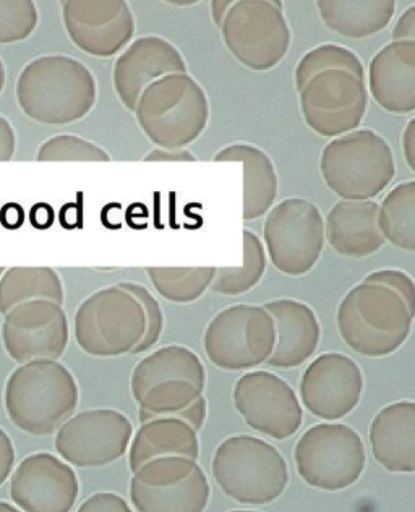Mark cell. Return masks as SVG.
Returning a JSON list of instances; mask_svg holds the SVG:
<instances>
[{
    "label": "cell",
    "instance_id": "obj_23",
    "mask_svg": "<svg viewBox=\"0 0 415 512\" xmlns=\"http://www.w3.org/2000/svg\"><path fill=\"white\" fill-rule=\"evenodd\" d=\"M375 461L393 474L415 470V402L399 401L383 407L370 425Z\"/></svg>",
    "mask_w": 415,
    "mask_h": 512
},
{
    "label": "cell",
    "instance_id": "obj_27",
    "mask_svg": "<svg viewBox=\"0 0 415 512\" xmlns=\"http://www.w3.org/2000/svg\"><path fill=\"white\" fill-rule=\"evenodd\" d=\"M205 389L187 380L163 381L138 397L140 423L155 419H179L200 431L205 425L208 404Z\"/></svg>",
    "mask_w": 415,
    "mask_h": 512
},
{
    "label": "cell",
    "instance_id": "obj_46",
    "mask_svg": "<svg viewBox=\"0 0 415 512\" xmlns=\"http://www.w3.org/2000/svg\"><path fill=\"white\" fill-rule=\"evenodd\" d=\"M415 119L409 120L406 125V130L403 132V150L406 156L407 166L411 167L412 171L415 169L414 153H415Z\"/></svg>",
    "mask_w": 415,
    "mask_h": 512
},
{
    "label": "cell",
    "instance_id": "obj_26",
    "mask_svg": "<svg viewBox=\"0 0 415 512\" xmlns=\"http://www.w3.org/2000/svg\"><path fill=\"white\" fill-rule=\"evenodd\" d=\"M187 457L197 461L200 456L198 431L179 419H155L140 423L130 441L129 467L137 472L146 462L159 457Z\"/></svg>",
    "mask_w": 415,
    "mask_h": 512
},
{
    "label": "cell",
    "instance_id": "obj_12",
    "mask_svg": "<svg viewBox=\"0 0 415 512\" xmlns=\"http://www.w3.org/2000/svg\"><path fill=\"white\" fill-rule=\"evenodd\" d=\"M210 496L205 470L187 457L146 462L130 480V500L137 512H205Z\"/></svg>",
    "mask_w": 415,
    "mask_h": 512
},
{
    "label": "cell",
    "instance_id": "obj_30",
    "mask_svg": "<svg viewBox=\"0 0 415 512\" xmlns=\"http://www.w3.org/2000/svg\"><path fill=\"white\" fill-rule=\"evenodd\" d=\"M33 300L64 305L65 291L56 269L46 266H17L5 269L0 278V313Z\"/></svg>",
    "mask_w": 415,
    "mask_h": 512
},
{
    "label": "cell",
    "instance_id": "obj_18",
    "mask_svg": "<svg viewBox=\"0 0 415 512\" xmlns=\"http://www.w3.org/2000/svg\"><path fill=\"white\" fill-rule=\"evenodd\" d=\"M62 20L70 41L93 57H114L135 35V18L124 0H69Z\"/></svg>",
    "mask_w": 415,
    "mask_h": 512
},
{
    "label": "cell",
    "instance_id": "obj_17",
    "mask_svg": "<svg viewBox=\"0 0 415 512\" xmlns=\"http://www.w3.org/2000/svg\"><path fill=\"white\" fill-rule=\"evenodd\" d=\"M364 375L356 360L326 352L305 368L300 380V404L325 422L344 419L359 406Z\"/></svg>",
    "mask_w": 415,
    "mask_h": 512
},
{
    "label": "cell",
    "instance_id": "obj_34",
    "mask_svg": "<svg viewBox=\"0 0 415 512\" xmlns=\"http://www.w3.org/2000/svg\"><path fill=\"white\" fill-rule=\"evenodd\" d=\"M330 70H343L365 80L364 64L351 49L339 44H321L307 52L297 64L294 73L297 91L302 90L318 73Z\"/></svg>",
    "mask_w": 415,
    "mask_h": 512
},
{
    "label": "cell",
    "instance_id": "obj_15",
    "mask_svg": "<svg viewBox=\"0 0 415 512\" xmlns=\"http://www.w3.org/2000/svg\"><path fill=\"white\" fill-rule=\"evenodd\" d=\"M234 406L245 423L261 435L283 441L296 435L304 410L291 384L271 372H249L234 386Z\"/></svg>",
    "mask_w": 415,
    "mask_h": 512
},
{
    "label": "cell",
    "instance_id": "obj_6",
    "mask_svg": "<svg viewBox=\"0 0 415 512\" xmlns=\"http://www.w3.org/2000/svg\"><path fill=\"white\" fill-rule=\"evenodd\" d=\"M211 470L224 495L247 506L273 503L289 485L283 454L255 436L224 440L214 451Z\"/></svg>",
    "mask_w": 415,
    "mask_h": 512
},
{
    "label": "cell",
    "instance_id": "obj_32",
    "mask_svg": "<svg viewBox=\"0 0 415 512\" xmlns=\"http://www.w3.org/2000/svg\"><path fill=\"white\" fill-rule=\"evenodd\" d=\"M266 271V252L255 232L244 231V261L236 268H216L211 291L221 295H240L260 284Z\"/></svg>",
    "mask_w": 415,
    "mask_h": 512
},
{
    "label": "cell",
    "instance_id": "obj_48",
    "mask_svg": "<svg viewBox=\"0 0 415 512\" xmlns=\"http://www.w3.org/2000/svg\"><path fill=\"white\" fill-rule=\"evenodd\" d=\"M5 80H7V70H5L4 60L0 57V93L4 91Z\"/></svg>",
    "mask_w": 415,
    "mask_h": 512
},
{
    "label": "cell",
    "instance_id": "obj_50",
    "mask_svg": "<svg viewBox=\"0 0 415 512\" xmlns=\"http://www.w3.org/2000/svg\"><path fill=\"white\" fill-rule=\"evenodd\" d=\"M5 269H7V268H0V278H2V274L5 273Z\"/></svg>",
    "mask_w": 415,
    "mask_h": 512
},
{
    "label": "cell",
    "instance_id": "obj_21",
    "mask_svg": "<svg viewBox=\"0 0 415 512\" xmlns=\"http://www.w3.org/2000/svg\"><path fill=\"white\" fill-rule=\"evenodd\" d=\"M263 308L270 313L276 329V344L266 363L291 370L312 359L321 338L320 321L313 308L294 299L271 300Z\"/></svg>",
    "mask_w": 415,
    "mask_h": 512
},
{
    "label": "cell",
    "instance_id": "obj_2",
    "mask_svg": "<svg viewBox=\"0 0 415 512\" xmlns=\"http://www.w3.org/2000/svg\"><path fill=\"white\" fill-rule=\"evenodd\" d=\"M80 391L69 368L59 360H36L13 370L4 391L10 422L28 435L56 433L75 414Z\"/></svg>",
    "mask_w": 415,
    "mask_h": 512
},
{
    "label": "cell",
    "instance_id": "obj_36",
    "mask_svg": "<svg viewBox=\"0 0 415 512\" xmlns=\"http://www.w3.org/2000/svg\"><path fill=\"white\" fill-rule=\"evenodd\" d=\"M39 15L31 0H2L0 2V44L25 41L35 33Z\"/></svg>",
    "mask_w": 415,
    "mask_h": 512
},
{
    "label": "cell",
    "instance_id": "obj_24",
    "mask_svg": "<svg viewBox=\"0 0 415 512\" xmlns=\"http://www.w3.org/2000/svg\"><path fill=\"white\" fill-rule=\"evenodd\" d=\"M325 240L334 252L347 258H365L377 253L385 245L378 227L377 203L338 201L326 216Z\"/></svg>",
    "mask_w": 415,
    "mask_h": 512
},
{
    "label": "cell",
    "instance_id": "obj_22",
    "mask_svg": "<svg viewBox=\"0 0 415 512\" xmlns=\"http://www.w3.org/2000/svg\"><path fill=\"white\" fill-rule=\"evenodd\" d=\"M368 91L386 112H414L415 43L391 41L381 47L368 65Z\"/></svg>",
    "mask_w": 415,
    "mask_h": 512
},
{
    "label": "cell",
    "instance_id": "obj_31",
    "mask_svg": "<svg viewBox=\"0 0 415 512\" xmlns=\"http://www.w3.org/2000/svg\"><path fill=\"white\" fill-rule=\"evenodd\" d=\"M378 227L385 242L394 247L415 250V182L396 185L378 205Z\"/></svg>",
    "mask_w": 415,
    "mask_h": 512
},
{
    "label": "cell",
    "instance_id": "obj_7",
    "mask_svg": "<svg viewBox=\"0 0 415 512\" xmlns=\"http://www.w3.org/2000/svg\"><path fill=\"white\" fill-rule=\"evenodd\" d=\"M145 331V308L119 284L91 294L73 316V336L78 347L99 359L133 354Z\"/></svg>",
    "mask_w": 415,
    "mask_h": 512
},
{
    "label": "cell",
    "instance_id": "obj_20",
    "mask_svg": "<svg viewBox=\"0 0 415 512\" xmlns=\"http://www.w3.org/2000/svg\"><path fill=\"white\" fill-rule=\"evenodd\" d=\"M174 73H187V64L179 49L161 36H142L117 57L112 83L122 104L135 112L146 86Z\"/></svg>",
    "mask_w": 415,
    "mask_h": 512
},
{
    "label": "cell",
    "instance_id": "obj_51",
    "mask_svg": "<svg viewBox=\"0 0 415 512\" xmlns=\"http://www.w3.org/2000/svg\"><path fill=\"white\" fill-rule=\"evenodd\" d=\"M231 512H257V511H242V509H239V511H231Z\"/></svg>",
    "mask_w": 415,
    "mask_h": 512
},
{
    "label": "cell",
    "instance_id": "obj_8",
    "mask_svg": "<svg viewBox=\"0 0 415 512\" xmlns=\"http://www.w3.org/2000/svg\"><path fill=\"white\" fill-rule=\"evenodd\" d=\"M297 474L312 488L341 491L357 483L365 470L364 441L344 423H318L294 448Z\"/></svg>",
    "mask_w": 415,
    "mask_h": 512
},
{
    "label": "cell",
    "instance_id": "obj_39",
    "mask_svg": "<svg viewBox=\"0 0 415 512\" xmlns=\"http://www.w3.org/2000/svg\"><path fill=\"white\" fill-rule=\"evenodd\" d=\"M77 512H133L129 503L116 493H96L90 496Z\"/></svg>",
    "mask_w": 415,
    "mask_h": 512
},
{
    "label": "cell",
    "instance_id": "obj_49",
    "mask_svg": "<svg viewBox=\"0 0 415 512\" xmlns=\"http://www.w3.org/2000/svg\"><path fill=\"white\" fill-rule=\"evenodd\" d=\"M0 512H22L17 506H13V504L5 503V501H0Z\"/></svg>",
    "mask_w": 415,
    "mask_h": 512
},
{
    "label": "cell",
    "instance_id": "obj_45",
    "mask_svg": "<svg viewBox=\"0 0 415 512\" xmlns=\"http://www.w3.org/2000/svg\"><path fill=\"white\" fill-rule=\"evenodd\" d=\"M0 221L4 224L7 229H18L22 226L25 221V213H23L22 206L10 203V205L4 206L0 211Z\"/></svg>",
    "mask_w": 415,
    "mask_h": 512
},
{
    "label": "cell",
    "instance_id": "obj_37",
    "mask_svg": "<svg viewBox=\"0 0 415 512\" xmlns=\"http://www.w3.org/2000/svg\"><path fill=\"white\" fill-rule=\"evenodd\" d=\"M122 289L130 292L133 297H137L138 302L142 303L146 313V331L142 342L138 344L137 349L133 350V354H142L146 350L155 346L156 342L161 338L164 328V315L155 295L151 294L145 286L137 284V282H120Z\"/></svg>",
    "mask_w": 415,
    "mask_h": 512
},
{
    "label": "cell",
    "instance_id": "obj_38",
    "mask_svg": "<svg viewBox=\"0 0 415 512\" xmlns=\"http://www.w3.org/2000/svg\"><path fill=\"white\" fill-rule=\"evenodd\" d=\"M364 282L388 287L391 291L396 292L399 297H403L407 307L415 313V286L409 274L399 271V269H380V271H373V273L368 274Z\"/></svg>",
    "mask_w": 415,
    "mask_h": 512
},
{
    "label": "cell",
    "instance_id": "obj_4",
    "mask_svg": "<svg viewBox=\"0 0 415 512\" xmlns=\"http://www.w3.org/2000/svg\"><path fill=\"white\" fill-rule=\"evenodd\" d=\"M135 116L156 148L180 150L202 137L210 122V101L192 75L174 73L146 86Z\"/></svg>",
    "mask_w": 415,
    "mask_h": 512
},
{
    "label": "cell",
    "instance_id": "obj_9",
    "mask_svg": "<svg viewBox=\"0 0 415 512\" xmlns=\"http://www.w3.org/2000/svg\"><path fill=\"white\" fill-rule=\"evenodd\" d=\"M219 30L232 56L253 72L274 69L291 47V28L279 2H232Z\"/></svg>",
    "mask_w": 415,
    "mask_h": 512
},
{
    "label": "cell",
    "instance_id": "obj_35",
    "mask_svg": "<svg viewBox=\"0 0 415 512\" xmlns=\"http://www.w3.org/2000/svg\"><path fill=\"white\" fill-rule=\"evenodd\" d=\"M39 163H109L111 156L93 141L78 135H56L39 146Z\"/></svg>",
    "mask_w": 415,
    "mask_h": 512
},
{
    "label": "cell",
    "instance_id": "obj_5",
    "mask_svg": "<svg viewBox=\"0 0 415 512\" xmlns=\"http://www.w3.org/2000/svg\"><path fill=\"white\" fill-rule=\"evenodd\" d=\"M320 171L334 195L347 201L377 198L396 175L390 143L370 128L333 138L323 148Z\"/></svg>",
    "mask_w": 415,
    "mask_h": 512
},
{
    "label": "cell",
    "instance_id": "obj_1",
    "mask_svg": "<svg viewBox=\"0 0 415 512\" xmlns=\"http://www.w3.org/2000/svg\"><path fill=\"white\" fill-rule=\"evenodd\" d=\"M18 106L43 125H69L88 116L96 99V78L75 57L49 54L25 65L15 86Z\"/></svg>",
    "mask_w": 415,
    "mask_h": 512
},
{
    "label": "cell",
    "instance_id": "obj_42",
    "mask_svg": "<svg viewBox=\"0 0 415 512\" xmlns=\"http://www.w3.org/2000/svg\"><path fill=\"white\" fill-rule=\"evenodd\" d=\"M391 39H393V43H406V41L415 43V5H411L398 18L393 33H391Z\"/></svg>",
    "mask_w": 415,
    "mask_h": 512
},
{
    "label": "cell",
    "instance_id": "obj_14",
    "mask_svg": "<svg viewBox=\"0 0 415 512\" xmlns=\"http://www.w3.org/2000/svg\"><path fill=\"white\" fill-rule=\"evenodd\" d=\"M133 427L114 409L83 410L56 431V451L69 466L104 467L124 457Z\"/></svg>",
    "mask_w": 415,
    "mask_h": 512
},
{
    "label": "cell",
    "instance_id": "obj_33",
    "mask_svg": "<svg viewBox=\"0 0 415 512\" xmlns=\"http://www.w3.org/2000/svg\"><path fill=\"white\" fill-rule=\"evenodd\" d=\"M151 284L172 303L197 302L211 287L216 268H146Z\"/></svg>",
    "mask_w": 415,
    "mask_h": 512
},
{
    "label": "cell",
    "instance_id": "obj_11",
    "mask_svg": "<svg viewBox=\"0 0 415 512\" xmlns=\"http://www.w3.org/2000/svg\"><path fill=\"white\" fill-rule=\"evenodd\" d=\"M266 255L286 276L310 273L325 248V219L305 198H286L274 205L263 226Z\"/></svg>",
    "mask_w": 415,
    "mask_h": 512
},
{
    "label": "cell",
    "instance_id": "obj_29",
    "mask_svg": "<svg viewBox=\"0 0 415 512\" xmlns=\"http://www.w3.org/2000/svg\"><path fill=\"white\" fill-rule=\"evenodd\" d=\"M317 7L331 31L354 39L377 35L396 13L394 0H320Z\"/></svg>",
    "mask_w": 415,
    "mask_h": 512
},
{
    "label": "cell",
    "instance_id": "obj_10",
    "mask_svg": "<svg viewBox=\"0 0 415 512\" xmlns=\"http://www.w3.org/2000/svg\"><path fill=\"white\" fill-rule=\"evenodd\" d=\"M276 344L270 313L258 305L224 308L206 326L203 349L213 365L226 372H245L268 362Z\"/></svg>",
    "mask_w": 415,
    "mask_h": 512
},
{
    "label": "cell",
    "instance_id": "obj_25",
    "mask_svg": "<svg viewBox=\"0 0 415 512\" xmlns=\"http://www.w3.org/2000/svg\"><path fill=\"white\" fill-rule=\"evenodd\" d=\"M216 163H240L244 169L245 221H255L268 214L278 198L276 167L266 151L249 143H232L214 154Z\"/></svg>",
    "mask_w": 415,
    "mask_h": 512
},
{
    "label": "cell",
    "instance_id": "obj_13",
    "mask_svg": "<svg viewBox=\"0 0 415 512\" xmlns=\"http://www.w3.org/2000/svg\"><path fill=\"white\" fill-rule=\"evenodd\" d=\"M299 93L305 124L320 137L338 138L354 132L367 112L365 80L343 70L318 73Z\"/></svg>",
    "mask_w": 415,
    "mask_h": 512
},
{
    "label": "cell",
    "instance_id": "obj_28",
    "mask_svg": "<svg viewBox=\"0 0 415 512\" xmlns=\"http://www.w3.org/2000/svg\"><path fill=\"white\" fill-rule=\"evenodd\" d=\"M169 380H187L205 389L206 372L202 359L184 346H166L146 355L137 363L130 378L133 399L137 401L155 384Z\"/></svg>",
    "mask_w": 415,
    "mask_h": 512
},
{
    "label": "cell",
    "instance_id": "obj_16",
    "mask_svg": "<svg viewBox=\"0 0 415 512\" xmlns=\"http://www.w3.org/2000/svg\"><path fill=\"white\" fill-rule=\"evenodd\" d=\"M0 334L5 352L18 365L59 360L69 346V318L59 303L33 300L5 313Z\"/></svg>",
    "mask_w": 415,
    "mask_h": 512
},
{
    "label": "cell",
    "instance_id": "obj_40",
    "mask_svg": "<svg viewBox=\"0 0 415 512\" xmlns=\"http://www.w3.org/2000/svg\"><path fill=\"white\" fill-rule=\"evenodd\" d=\"M143 161L146 163H195L197 156L180 148V150H167V148H155L146 154Z\"/></svg>",
    "mask_w": 415,
    "mask_h": 512
},
{
    "label": "cell",
    "instance_id": "obj_41",
    "mask_svg": "<svg viewBox=\"0 0 415 512\" xmlns=\"http://www.w3.org/2000/svg\"><path fill=\"white\" fill-rule=\"evenodd\" d=\"M15 466V446L10 436L0 428V487L12 475Z\"/></svg>",
    "mask_w": 415,
    "mask_h": 512
},
{
    "label": "cell",
    "instance_id": "obj_47",
    "mask_svg": "<svg viewBox=\"0 0 415 512\" xmlns=\"http://www.w3.org/2000/svg\"><path fill=\"white\" fill-rule=\"evenodd\" d=\"M231 7L232 2H219V0L211 2V15H213L214 23H216L218 28H221V25H223L224 18H226L227 12H229Z\"/></svg>",
    "mask_w": 415,
    "mask_h": 512
},
{
    "label": "cell",
    "instance_id": "obj_44",
    "mask_svg": "<svg viewBox=\"0 0 415 512\" xmlns=\"http://www.w3.org/2000/svg\"><path fill=\"white\" fill-rule=\"evenodd\" d=\"M30 219L31 224L36 229L44 231V229H49L52 226V222H54V210H52L51 206L46 205V203H38V205L33 206Z\"/></svg>",
    "mask_w": 415,
    "mask_h": 512
},
{
    "label": "cell",
    "instance_id": "obj_19",
    "mask_svg": "<svg viewBox=\"0 0 415 512\" xmlns=\"http://www.w3.org/2000/svg\"><path fill=\"white\" fill-rule=\"evenodd\" d=\"M78 495L75 470L51 453L26 456L10 478V498L22 512H72Z\"/></svg>",
    "mask_w": 415,
    "mask_h": 512
},
{
    "label": "cell",
    "instance_id": "obj_3",
    "mask_svg": "<svg viewBox=\"0 0 415 512\" xmlns=\"http://www.w3.org/2000/svg\"><path fill=\"white\" fill-rule=\"evenodd\" d=\"M414 315L396 292L362 281L339 303V334L357 354L381 359L404 346Z\"/></svg>",
    "mask_w": 415,
    "mask_h": 512
},
{
    "label": "cell",
    "instance_id": "obj_43",
    "mask_svg": "<svg viewBox=\"0 0 415 512\" xmlns=\"http://www.w3.org/2000/svg\"><path fill=\"white\" fill-rule=\"evenodd\" d=\"M17 150V135L12 124L4 116H0V163H7Z\"/></svg>",
    "mask_w": 415,
    "mask_h": 512
}]
</instances>
